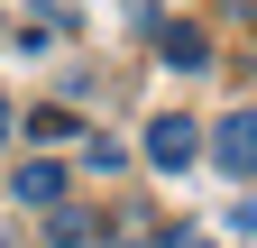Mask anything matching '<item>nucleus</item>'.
I'll list each match as a JSON object with an SVG mask.
<instances>
[{
  "label": "nucleus",
  "instance_id": "1",
  "mask_svg": "<svg viewBox=\"0 0 257 248\" xmlns=\"http://www.w3.org/2000/svg\"><path fill=\"white\" fill-rule=\"evenodd\" d=\"M193 157H202V119H184V110L147 119V166H156V175H184Z\"/></svg>",
  "mask_w": 257,
  "mask_h": 248
},
{
  "label": "nucleus",
  "instance_id": "2",
  "mask_svg": "<svg viewBox=\"0 0 257 248\" xmlns=\"http://www.w3.org/2000/svg\"><path fill=\"white\" fill-rule=\"evenodd\" d=\"M211 166L220 175H257V110H230V119H220V129H211Z\"/></svg>",
  "mask_w": 257,
  "mask_h": 248
},
{
  "label": "nucleus",
  "instance_id": "3",
  "mask_svg": "<svg viewBox=\"0 0 257 248\" xmlns=\"http://www.w3.org/2000/svg\"><path fill=\"white\" fill-rule=\"evenodd\" d=\"M10 193H19L28 211H46V202H64V166H46V157H37V166H19V184H10Z\"/></svg>",
  "mask_w": 257,
  "mask_h": 248
},
{
  "label": "nucleus",
  "instance_id": "4",
  "mask_svg": "<svg viewBox=\"0 0 257 248\" xmlns=\"http://www.w3.org/2000/svg\"><path fill=\"white\" fill-rule=\"evenodd\" d=\"M166 65L175 74H202L211 65V37H202V28H166Z\"/></svg>",
  "mask_w": 257,
  "mask_h": 248
},
{
  "label": "nucleus",
  "instance_id": "5",
  "mask_svg": "<svg viewBox=\"0 0 257 248\" xmlns=\"http://www.w3.org/2000/svg\"><path fill=\"white\" fill-rule=\"evenodd\" d=\"M28 138H37V147H64V138H74V110H37V119H28Z\"/></svg>",
  "mask_w": 257,
  "mask_h": 248
},
{
  "label": "nucleus",
  "instance_id": "6",
  "mask_svg": "<svg viewBox=\"0 0 257 248\" xmlns=\"http://www.w3.org/2000/svg\"><path fill=\"white\" fill-rule=\"evenodd\" d=\"M0 147H10V92H0Z\"/></svg>",
  "mask_w": 257,
  "mask_h": 248
},
{
  "label": "nucleus",
  "instance_id": "7",
  "mask_svg": "<svg viewBox=\"0 0 257 248\" xmlns=\"http://www.w3.org/2000/svg\"><path fill=\"white\" fill-rule=\"evenodd\" d=\"M166 248H202V239H193V230H175V239H166Z\"/></svg>",
  "mask_w": 257,
  "mask_h": 248
},
{
  "label": "nucleus",
  "instance_id": "8",
  "mask_svg": "<svg viewBox=\"0 0 257 248\" xmlns=\"http://www.w3.org/2000/svg\"><path fill=\"white\" fill-rule=\"evenodd\" d=\"M230 10H257V0H230Z\"/></svg>",
  "mask_w": 257,
  "mask_h": 248
}]
</instances>
